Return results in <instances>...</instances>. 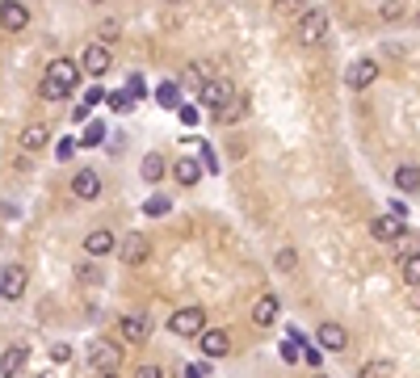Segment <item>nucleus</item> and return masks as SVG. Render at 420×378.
Listing matches in <instances>:
<instances>
[{"label": "nucleus", "instance_id": "obj_5", "mask_svg": "<svg viewBox=\"0 0 420 378\" xmlns=\"http://www.w3.org/2000/svg\"><path fill=\"white\" fill-rule=\"evenodd\" d=\"M404 227H408V219H399V215H378V219H370V236L382 239V244H391V239H404Z\"/></svg>", "mask_w": 420, "mask_h": 378}, {"label": "nucleus", "instance_id": "obj_45", "mask_svg": "<svg viewBox=\"0 0 420 378\" xmlns=\"http://www.w3.org/2000/svg\"><path fill=\"white\" fill-rule=\"evenodd\" d=\"M316 378H324V374H316Z\"/></svg>", "mask_w": 420, "mask_h": 378}, {"label": "nucleus", "instance_id": "obj_21", "mask_svg": "<svg viewBox=\"0 0 420 378\" xmlns=\"http://www.w3.org/2000/svg\"><path fill=\"white\" fill-rule=\"evenodd\" d=\"M173 177H177L181 185H198V181H202V164L185 156V160H177V164H173Z\"/></svg>", "mask_w": 420, "mask_h": 378}, {"label": "nucleus", "instance_id": "obj_8", "mask_svg": "<svg viewBox=\"0 0 420 378\" xmlns=\"http://www.w3.org/2000/svg\"><path fill=\"white\" fill-rule=\"evenodd\" d=\"M374 80H378V63L374 59H353L349 72H345V85L349 89H370Z\"/></svg>", "mask_w": 420, "mask_h": 378}, {"label": "nucleus", "instance_id": "obj_37", "mask_svg": "<svg viewBox=\"0 0 420 378\" xmlns=\"http://www.w3.org/2000/svg\"><path fill=\"white\" fill-rule=\"evenodd\" d=\"M281 362H298V345H294V340L281 345Z\"/></svg>", "mask_w": 420, "mask_h": 378}, {"label": "nucleus", "instance_id": "obj_23", "mask_svg": "<svg viewBox=\"0 0 420 378\" xmlns=\"http://www.w3.org/2000/svg\"><path fill=\"white\" fill-rule=\"evenodd\" d=\"M38 93L47 97V101H63V97L72 93V89H68V85H63V80H55V76H47V80H43V85H38Z\"/></svg>", "mask_w": 420, "mask_h": 378}, {"label": "nucleus", "instance_id": "obj_30", "mask_svg": "<svg viewBox=\"0 0 420 378\" xmlns=\"http://www.w3.org/2000/svg\"><path fill=\"white\" fill-rule=\"evenodd\" d=\"M215 118H219V122H239V118H244V105H239V101H232V105H227V109H219Z\"/></svg>", "mask_w": 420, "mask_h": 378}, {"label": "nucleus", "instance_id": "obj_11", "mask_svg": "<svg viewBox=\"0 0 420 378\" xmlns=\"http://www.w3.org/2000/svg\"><path fill=\"white\" fill-rule=\"evenodd\" d=\"M72 193L85 198V202H93L97 193H101V173H97V168H80V173L72 177Z\"/></svg>", "mask_w": 420, "mask_h": 378}, {"label": "nucleus", "instance_id": "obj_19", "mask_svg": "<svg viewBox=\"0 0 420 378\" xmlns=\"http://www.w3.org/2000/svg\"><path fill=\"white\" fill-rule=\"evenodd\" d=\"M47 76H55V80H63L68 89H76V80H80V68L72 63V59H55L47 68Z\"/></svg>", "mask_w": 420, "mask_h": 378}, {"label": "nucleus", "instance_id": "obj_31", "mask_svg": "<svg viewBox=\"0 0 420 378\" xmlns=\"http://www.w3.org/2000/svg\"><path fill=\"white\" fill-rule=\"evenodd\" d=\"M109 105H114V109H122V114H126V109H131V105H135V97L126 93V89H122V93H114V97H109Z\"/></svg>", "mask_w": 420, "mask_h": 378}, {"label": "nucleus", "instance_id": "obj_36", "mask_svg": "<svg viewBox=\"0 0 420 378\" xmlns=\"http://www.w3.org/2000/svg\"><path fill=\"white\" fill-rule=\"evenodd\" d=\"M50 362H72V349L68 345H50Z\"/></svg>", "mask_w": 420, "mask_h": 378}, {"label": "nucleus", "instance_id": "obj_2", "mask_svg": "<svg viewBox=\"0 0 420 378\" xmlns=\"http://www.w3.org/2000/svg\"><path fill=\"white\" fill-rule=\"evenodd\" d=\"M168 328L177 336H202L206 332V311L202 307H181V311L168 315Z\"/></svg>", "mask_w": 420, "mask_h": 378}, {"label": "nucleus", "instance_id": "obj_25", "mask_svg": "<svg viewBox=\"0 0 420 378\" xmlns=\"http://www.w3.org/2000/svg\"><path fill=\"white\" fill-rule=\"evenodd\" d=\"M168 206H173V202H168L164 193H156V198H147V202H143V215H151V219H160V215H168Z\"/></svg>", "mask_w": 420, "mask_h": 378}, {"label": "nucleus", "instance_id": "obj_22", "mask_svg": "<svg viewBox=\"0 0 420 378\" xmlns=\"http://www.w3.org/2000/svg\"><path fill=\"white\" fill-rule=\"evenodd\" d=\"M164 173H168V160H164L160 151H147V156H143V181H160Z\"/></svg>", "mask_w": 420, "mask_h": 378}, {"label": "nucleus", "instance_id": "obj_20", "mask_svg": "<svg viewBox=\"0 0 420 378\" xmlns=\"http://www.w3.org/2000/svg\"><path fill=\"white\" fill-rule=\"evenodd\" d=\"M395 189H399V193H416L420 189V168L416 164H399V168H395Z\"/></svg>", "mask_w": 420, "mask_h": 378}, {"label": "nucleus", "instance_id": "obj_24", "mask_svg": "<svg viewBox=\"0 0 420 378\" xmlns=\"http://www.w3.org/2000/svg\"><path fill=\"white\" fill-rule=\"evenodd\" d=\"M156 101H160L164 109H177V101H181V89H177L173 80H164V85L156 89Z\"/></svg>", "mask_w": 420, "mask_h": 378}, {"label": "nucleus", "instance_id": "obj_29", "mask_svg": "<svg viewBox=\"0 0 420 378\" xmlns=\"http://www.w3.org/2000/svg\"><path fill=\"white\" fill-rule=\"evenodd\" d=\"M278 269H281V274H294V269H298V252L281 248V252H278Z\"/></svg>", "mask_w": 420, "mask_h": 378}, {"label": "nucleus", "instance_id": "obj_15", "mask_svg": "<svg viewBox=\"0 0 420 378\" xmlns=\"http://www.w3.org/2000/svg\"><path fill=\"white\" fill-rule=\"evenodd\" d=\"M118 332H122V340H135V345H143V340H147V336H151V320H147V315H126V320H122V324H118Z\"/></svg>", "mask_w": 420, "mask_h": 378}, {"label": "nucleus", "instance_id": "obj_39", "mask_svg": "<svg viewBox=\"0 0 420 378\" xmlns=\"http://www.w3.org/2000/svg\"><path fill=\"white\" fill-rule=\"evenodd\" d=\"M135 378H164V370H160V366H139Z\"/></svg>", "mask_w": 420, "mask_h": 378}, {"label": "nucleus", "instance_id": "obj_17", "mask_svg": "<svg viewBox=\"0 0 420 378\" xmlns=\"http://www.w3.org/2000/svg\"><path fill=\"white\" fill-rule=\"evenodd\" d=\"M316 340H320L324 349H332V353H340V349L349 345V332L340 328V324H320V328H316Z\"/></svg>", "mask_w": 420, "mask_h": 378}, {"label": "nucleus", "instance_id": "obj_42", "mask_svg": "<svg viewBox=\"0 0 420 378\" xmlns=\"http://www.w3.org/2000/svg\"><path fill=\"white\" fill-rule=\"evenodd\" d=\"M101 97H105V93H101V89H89V93H85V105L93 109V105H101Z\"/></svg>", "mask_w": 420, "mask_h": 378}, {"label": "nucleus", "instance_id": "obj_28", "mask_svg": "<svg viewBox=\"0 0 420 378\" xmlns=\"http://www.w3.org/2000/svg\"><path fill=\"white\" fill-rule=\"evenodd\" d=\"M391 374V362H366L362 366V378H387Z\"/></svg>", "mask_w": 420, "mask_h": 378}, {"label": "nucleus", "instance_id": "obj_41", "mask_svg": "<svg viewBox=\"0 0 420 378\" xmlns=\"http://www.w3.org/2000/svg\"><path fill=\"white\" fill-rule=\"evenodd\" d=\"M181 122H185V126L198 122V109H193V105H181Z\"/></svg>", "mask_w": 420, "mask_h": 378}, {"label": "nucleus", "instance_id": "obj_12", "mask_svg": "<svg viewBox=\"0 0 420 378\" xmlns=\"http://www.w3.org/2000/svg\"><path fill=\"white\" fill-rule=\"evenodd\" d=\"M85 252L89 256H105V252H118V236L109 232V227H97L85 236Z\"/></svg>", "mask_w": 420, "mask_h": 378}, {"label": "nucleus", "instance_id": "obj_32", "mask_svg": "<svg viewBox=\"0 0 420 378\" xmlns=\"http://www.w3.org/2000/svg\"><path fill=\"white\" fill-rule=\"evenodd\" d=\"M114 34H118V21H114V17H105V21H101V47H105V43H114Z\"/></svg>", "mask_w": 420, "mask_h": 378}, {"label": "nucleus", "instance_id": "obj_13", "mask_svg": "<svg viewBox=\"0 0 420 378\" xmlns=\"http://www.w3.org/2000/svg\"><path fill=\"white\" fill-rule=\"evenodd\" d=\"M198 345H202V353H206V357H227V349H232V336H227L223 328H206Z\"/></svg>", "mask_w": 420, "mask_h": 378}, {"label": "nucleus", "instance_id": "obj_34", "mask_svg": "<svg viewBox=\"0 0 420 378\" xmlns=\"http://www.w3.org/2000/svg\"><path fill=\"white\" fill-rule=\"evenodd\" d=\"M378 13H382L387 21H399V17H404V4H395V0H391V4H382Z\"/></svg>", "mask_w": 420, "mask_h": 378}, {"label": "nucleus", "instance_id": "obj_6", "mask_svg": "<svg viewBox=\"0 0 420 378\" xmlns=\"http://www.w3.org/2000/svg\"><path fill=\"white\" fill-rule=\"evenodd\" d=\"M147 252H151V244H147V236H139V232H131V236L118 239V256H122V265H143Z\"/></svg>", "mask_w": 420, "mask_h": 378}, {"label": "nucleus", "instance_id": "obj_38", "mask_svg": "<svg viewBox=\"0 0 420 378\" xmlns=\"http://www.w3.org/2000/svg\"><path fill=\"white\" fill-rule=\"evenodd\" d=\"M72 156H76V143H72V139H63V143H59V160H63V164H68V160H72Z\"/></svg>", "mask_w": 420, "mask_h": 378}, {"label": "nucleus", "instance_id": "obj_44", "mask_svg": "<svg viewBox=\"0 0 420 378\" xmlns=\"http://www.w3.org/2000/svg\"><path fill=\"white\" fill-rule=\"evenodd\" d=\"M97 378H114V374H97Z\"/></svg>", "mask_w": 420, "mask_h": 378}, {"label": "nucleus", "instance_id": "obj_26", "mask_svg": "<svg viewBox=\"0 0 420 378\" xmlns=\"http://www.w3.org/2000/svg\"><path fill=\"white\" fill-rule=\"evenodd\" d=\"M404 282L420 286V252H416V256H404Z\"/></svg>", "mask_w": 420, "mask_h": 378}, {"label": "nucleus", "instance_id": "obj_1", "mask_svg": "<svg viewBox=\"0 0 420 378\" xmlns=\"http://www.w3.org/2000/svg\"><path fill=\"white\" fill-rule=\"evenodd\" d=\"M324 34H328V13L324 9H307L298 17V43L303 47H316V43H324Z\"/></svg>", "mask_w": 420, "mask_h": 378}, {"label": "nucleus", "instance_id": "obj_35", "mask_svg": "<svg viewBox=\"0 0 420 378\" xmlns=\"http://www.w3.org/2000/svg\"><path fill=\"white\" fill-rule=\"evenodd\" d=\"M126 93L135 97V101H139V97L147 93V85H143V76H131V80H126Z\"/></svg>", "mask_w": 420, "mask_h": 378}, {"label": "nucleus", "instance_id": "obj_10", "mask_svg": "<svg viewBox=\"0 0 420 378\" xmlns=\"http://www.w3.org/2000/svg\"><path fill=\"white\" fill-rule=\"evenodd\" d=\"M26 294V269L21 265H4L0 269V298H21Z\"/></svg>", "mask_w": 420, "mask_h": 378}, {"label": "nucleus", "instance_id": "obj_40", "mask_svg": "<svg viewBox=\"0 0 420 378\" xmlns=\"http://www.w3.org/2000/svg\"><path fill=\"white\" fill-rule=\"evenodd\" d=\"M206 374H210V370H206V362H193V366L185 370V378H206Z\"/></svg>", "mask_w": 420, "mask_h": 378}, {"label": "nucleus", "instance_id": "obj_4", "mask_svg": "<svg viewBox=\"0 0 420 378\" xmlns=\"http://www.w3.org/2000/svg\"><path fill=\"white\" fill-rule=\"evenodd\" d=\"M89 362H93L101 374H109V370H118V366H122V349H118V345H109V340H93V345H89Z\"/></svg>", "mask_w": 420, "mask_h": 378}, {"label": "nucleus", "instance_id": "obj_7", "mask_svg": "<svg viewBox=\"0 0 420 378\" xmlns=\"http://www.w3.org/2000/svg\"><path fill=\"white\" fill-rule=\"evenodd\" d=\"M80 68L89 72V76H105L109 68H114V55H109V47H101V43H93V47H85V55H80Z\"/></svg>", "mask_w": 420, "mask_h": 378}, {"label": "nucleus", "instance_id": "obj_33", "mask_svg": "<svg viewBox=\"0 0 420 378\" xmlns=\"http://www.w3.org/2000/svg\"><path fill=\"white\" fill-rule=\"evenodd\" d=\"M76 274H80V282H85V286H97V282H101V274H97V265H80Z\"/></svg>", "mask_w": 420, "mask_h": 378}, {"label": "nucleus", "instance_id": "obj_27", "mask_svg": "<svg viewBox=\"0 0 420 378\" xmlns=\"http://www.w3.org/2000/svg\"><path fill=\"white\" fill-rule=\"evenodd\" d=\"M85 147H101L105 143V122H89V131H85Z\"/></svg>", "mask_w": 420, "mask_h": 378}, {"label": "nucleus", "instance_id": "obj_3", "mask_svg": "<svg viewBox=\"0 0 420 378\" xmlns=\"http://www.w3.org/2000/svg\"><path fill=\"white\" fill-rule=\"evenodd\" d=\"M198 101H202V105H210V109L219 114V109H227V105L235 101V93H232V85H227V80H206V85L198 89Z\"/></svg>", "mask_w": 420, "mask_h": 378}, {"label": "nucleus", "instance_id": "obj_16", "mask_svg": "<svg viewBox=\"0 0 420 378\" xmlns=\"http://www.w3.org/2000/svg\"><path fill=\"white\" fill-rule=\"evenodd\" d=\"M278 320V294H261L257 303H252V324L257 328H269Z\"/></svg>", "mask_w": 420, "mask_h": 378}, {"label": "nucleus", "instance_id": "obj_18", "mask_svg": "<svg viewBox=\"0 0 420 378\" xmlns=\"http://www.w3.org/2000/svg\"><path fill=\"white\" fill-rule=\"evenodd\" d=\"M47 139H50L47 122H34V126H26V131H21V147H26V151H43Z\"/></svg>", "mask_w": 420, "mask_h": 378}, {"label": "nucleus", "instance_id": "obj_43", "mask_svg": "<svg viewBox=\"0 0 420 378\" xmlns=\"http://www.w3.org/2000/svg\"><path fill=\"white\" fill-rule=\"evenodd\" d=\"M303 357H307L311 366H320V349H311V345H303Z\"/></svg>", "mask_w": 420, "mask_h": 378}, {"label": "nucleus", "instance_id": "obj_9", "mask_svg": "<svg viewBox=\"0 0 420 378\" xmlns=\"http://www.w3.org/2000/svg\"><path fill=\"white\" fill-rule=\"evenodd\" d=\"M26 26H30V4H17V0L0 4V30L17 34V30H26Z\"/></svg>", "mask_w": 420, "mask_h": 378}, {"label": "nucleus", "instance_id": "obj_14", "mask_svg": "<svg viewBox=\"0 0 420 378\" xmlns=\"http://www.w3.org/2000/svg\"><path fill=\"white\" fill-rule=\"evenodd\" d=\"M26 357H30V349H26V345H9V349L0 353V374L17 378V374H21V366H26Z\"/></svg>", "mask_w": 420, "mask_h": 378}, {"label": "nucleus", "instance_id": "obj_46", "mask_svg": "<svg viewBox=\"0 0 420 378\" xmlns=\"http://www.w3.org/2000/svg\"><path fill=\"white\" fill-rule=\"evenodd\" d=\"M43 378H50V374H43Z\"/></svg>", "mask_w": 420, "mask_h": 378}]
</instances>
